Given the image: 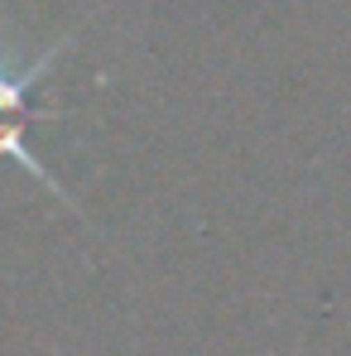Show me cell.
Here are the masks:
<instances>
[{
  "label": "cell",
  "instance_id": "cell-1",
  "mask_svg": "<svg viewBox=\"0 0 351 356\" xmlns=\"http://www.w3.org/2000/svg\"><path fill=\"white\" fill-rule=\"evenodd\" d=\"M58 54H63V44H54L44 58L24 63V67H5L0 63V120H29V92L44 82V72L54 67Z\"/></svg>",
  "mask_w": 351,
  "mask_h": 356
},
{
  "label": "cell",
  "instance_id": "cell-2",
  "mask_svg": "<svg viewBox=\"0 0 351 356\" xmlns=\"http://www.w3.org/2000/svg\"><path fill=\"white\" fill-rule=\"evenodd\" d=\"M24 125H29V120H0V159H15V164H19L24 174L44 178V183H49V188H54L58 197H67V193H63V183L49 174V169L39 164V154H34V149L24 145ZM67 202H72V197H67Z\"/></svg>",
  "mask_w": 351,
  "mask_h": 356
}]
</instances>
